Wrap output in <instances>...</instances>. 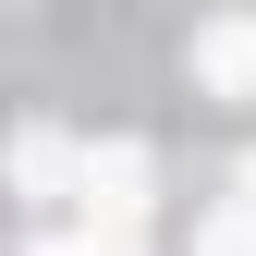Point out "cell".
Segmentation results:
<instances>
[{
    "mask_svg": "<svg viewBox=\"0 0 256 256\" xmlns=\"http://www.w3.org/2000/svg\"><path fill=\"white\" fill-rule=\"evenodd\" d=\"M196 256H256V208L232 196V208H220V220H208V232H196Z\"/></svg>",
    "mask_w": 256,
    "mask_h": 256,
    "instance_id": "cell-4",
    "label": "cell"
},
{
    "mask_svg": "<svg viewBox=\"0 0 256 256\" xmlns=\"http://www.w3.org/2000/svg\"><path fill=\"white\" fill-rule=\"evenodd\" d=\"M74 196H86V220H98V232H134V220H146V146H86L74 158Z\"/></svg>",
    "mask_w": 256,
    "mask_h": 256,
    "instance_id": "cell-1",
    "label": "cell"
},
{
    "mask_svg": "<svg viewBox=\"0 0 256 256\" xmlns=\"http://www.w3.org/2000/svg\"><path fill=\"white\" fill-rule=\"evenodd\" d=\"M12 171L37 183V196H61V183H74V146H61V134H24V146H12Z\"/></svg>",
    "mask_w": 256,
    "mask_h": 256,
    "instance_id": "cell-3",
    "label": "cell"
},
{
    "mask_svg": "<svg viewBox=\"0 0 256 256\" xmlns=\"http://www.w3.org/2000/svg\"><path fill=\"white\" fill-rule=\"evenodd\" d=\"M196 86H208V98H256V24L244 12L196 24Z\"/></svg>",
    "mask_w": 256,
    "mask_h": 256,
    "instance_id": "cell-2",
    "label": "cell"
},
{
    "mask_svg": "<svg viewBox=\"0 0 256 256\" xmlns=\"http://www.w3.org/2000/svg\"><path fill=\"white\" fill-rule=\"evenodd\" d=\"M244 208H256V158H244Z\"/></svg>",
    "mask_w": 256,
    "mask_h": 256,
    "instance_id": "cell-5",
    "label": "cell"
}]
</instances>
